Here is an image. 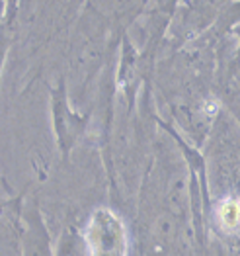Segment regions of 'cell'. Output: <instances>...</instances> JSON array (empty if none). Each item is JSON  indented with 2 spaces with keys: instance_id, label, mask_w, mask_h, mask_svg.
<instances>
[{
  "instance_id": "6da1fadb",
  "label": "cell",
  "mask_w": 240,
  "mask_h": 256,
  "mask_svg": "<svg viewBox=\"0 0 240 256\" xmlns=\"http://www.w3.org/2000/svg\"><path fill=\"white\" fill-rule=\"evenodd\" d=\"M92 256H125V231L121 221L109 212H96L86 229Z\"/></svg>"
},
{
  "instance_id": "7a4b0ae2",
  "label": "cell",
  "mask_w": 240,
  "mask_h": 256,
  "mask_svg": "<svg viewBox=\"0 0 240 256\" xmlns=\"http://www.w3.org/2000/svg\"><path fill=\"white\" fill-rule=\"evenodd\" d=\"M221 219L225 225L235 227L237 223H240V204L237 202H227L221 210Z\"/></svg>"
}]
</instances>
